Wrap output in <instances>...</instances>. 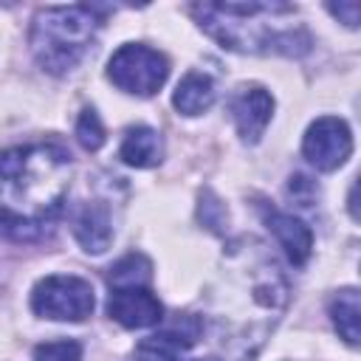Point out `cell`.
Returning a JSON list of instances; mask_svg holds the SVG:
<instances>
[{"label": "cell", "instance_id": "1", "mask_svg": "<svg viewBox=\"0 0 361 361\" xmlns=\"http://www.w3.org/2000/svg\"><path fill=\"white\" fill-rule=\"evenodd\" d=\"M68 169V152L56 144L0 152V231L20 243L39 240L62 209Z\"/></svg>", "mask_w": 361, "mask_h": 361}, {"label": "cell", "instance_id": "2", "mask_svg": "<svg viewBox=\"0 0 361 361\" xmlns=\"http://www.w3.org/2000/svg\"><path fill=\"white\" fill-rule=\"evenodd\" d=\"M189 11L228 51L282 56L310 51V34L296 23V8L288 3H197Z\"/></svg>", "mask_w": 361, "mask_h": 361}, {"label": "cell", "instance_id": "3", "mask_svg": "<svg viewBox=\"0 0 361 361\" xmlns=\"http://www.w3.org/2000/svg\"><path fill=\"white\" fill-rule=\"evenodd\" d=\"M99 28L93 6H48L39 8L31 25V51L48 73H65L90 48Z\"/></svg>", "mask_w": 361, "mask_h": 361}, {"label": "cell", "instance_id": "4", "mask_svg": "<svg viewBox=\"0 0 361 361\" xmlns=\"http://www.w3.org/2000/svg\"><path fill=\"white\" fill-rule=\"evenodd\" d=\"M93 305H96V296L90 282L71 274L39 279L31 293L34 313L54 322H82L93 313Z\"/></svg>", "mask_w": 361, "mask_h": 361}, {"label": "cell", "instance_id": "5", "mask_svg": "<svg viewBox=\"0 0 361 361\" xmlns=\"http://www.w3.org/2000/svg\"><path fill=\"white\" fill-rule=\"evenodd\" d=\"M107 76L116 87L135 93V96H152L169 76V62L164 54H158L149 45H121L107 65Z\"/></svg>", "mask_w": 361, "mask_h": 361}, {"label": "cell", "instance_id": "6", "mask_svg": "<svg viewBox=\"0 0 361 361\" xmlns=\"http://www.w3.org/2000/svg\"><path fill=\"white\" fill-rule=\"evenodd\" d=\"M302 152L305 158L322 169V172H330V169H338L350 152H353V135H350V127L336 118V116H324V118H316L307 133H305V141H302Z\"/></svg>", "mask_w": 361, "mask_h": 361}, {"label": "cell", "instance_id": "7", "mask_svg": "<svg viewBox=\"0 0 361 361\" xmlns=\"http://www.w3.org/2000/svg\"><path fill=\"white\" fill-rule=\"evenodd\" d=\"M203 333V322L195 316H180L172 327L147 336L138 347H135V358L138 361H192L189 358V347L200 338Z\"/></svg>", "mask_w": 361, "mask_h": 361}, {"label": "cell", "instance_id": "8", "mask_svg": "<svg viewBox=\"0 0 361 361\" xmlns=\"http://www.w3.org/2000/svg\"><path fill=\"white\" fill-rule=\"evenodd\" d=\"M107 313L116 319L121 327L138 330V327H152L164 319V305L152 296L147 288H113L107 299Z\"/></svg>", "mask_w": 361, "mask_h": 361}, {"label": "cell", "instance_id": "9", "mask_svg": "<svg viewBox=\"0 0 361 361\" xmlns=\"http://www.w3.org/2000/svg\"><path fill=\"white\" fill-rule=\"evenodd\" d=\"M231 118L237 124V133L243 135V141L254 144L259 141V135L265 133L271 113H274V99L268 90L262 87H243L234 99H231Z\"/></svg>", "mask_w": 361, "mask_h": 361}, {"label": "cell", "instance_id": "10", "mask_svg": "<svg viewBox=\"0 0 361 361\" xmlns=\"http://www.w3.org/2000/svg\"><path fill=\"white\" fill-rule=\"evenodd\" d=\"M265 223L274 231L276 243L285 248L288 259L293 265H305L307 257H310V251H313V234H310V228L299 217L285 214V212H265Z\"/></svg>", "mask_w": 361, "mask_h": 361}, {"label": "cell", "instance_id": "11", "mask_svg": "<svg viewBox=\"0 0 361 361\" xmlns=\"http://www.w3.org/2000/svg\"><path fill=\"white\" fill-rule=\"evenodd\" d=\"M73 234L85 251H93V254L107 251V245L113 240L107 206L104 203H85L73 217Z\"/></svg>", "mask_w": 361, "mask_h": 361}, {"label": "cell", "instance_id": "12", "mask_svg": "<svg viewBox=\"0 0 361 361\" xmlns=\"http://www.w3.org/2000/svg\"><path fill=\"white\" fill-rule=\"evenodd\" d=\"M118 155H121L124 164L138 166V169H147V166H155L164 158V141H161V135L152 127L138 124V127H130L127 130Z\"/></svg>", "mask_w": 361, "mask_h": 361}, {"label": "cell", "instance_id": "13", "mask_svg": "<svg viewBox=\"0 0 361 361\" xmlns=\"http://www.w3.org/2000/svg\"><path fill=\"white\" fill-rule=\"evenodd\" d=\"M214 102V85L206 73H197V71H189L178 87H175V96H172V104L178 113L183 116H197L203 110H209Z\"/></svg>", "mask_w": 361, "mask_h": 361}, {"label": "cell", "instance_id": "14", "mask_svg": "<svg viewBox=\"0 0 361 361\" xmlns=\"http://www.w3.org/2000/svg\"><path fill=\"white\" fill-rule=\"evenodd\" d=\"M330 316H333V324L338 330V336L355 347L358 338H361V307H358V290L355 288H344L338 290L333 299H330Z\"/></svg>", "mask_w": 361, "mask_h": 361}, {"label": "cell", "instance_id": "15", "mask_svg": "<svg viewBox=\"0 0 361 361\" xmlns=\"http://www.w3.org/2000/svg\"><path fill=\"white\" fill-rule=\"evenodd\" d=\"M152 276V265L144 254H127L110 268V285L113 288H144Z\"/></svg>", "mask_w": 361, "mask_h": 361}, {"label": "cell", "instance_id": "16", "mask_svg": "<svg viewBox=\"0 0 361 361\" xmlns=\"http://www.w3.org/2000/svg\"><path fill=\"white\" fill-rule=\"evenodd\" d=\"M34 361H82V344L73 338L45 341L34 350Z\"/></svg>", "mask_w": 361, "mask_h": 361}, {"label": "cell", "instance_id": "17", "mask_svg": "<svg viewBox=\"0 0 361 361\" xmlns=\"http://www.w3.org/2000/svg\"><path fill=\"white\" fill-rule=\"evenodd\" d=\"M76 138H79V144H82L85 149H90V152H96V149L104 144V127H102L96 110H82V116H79V121H76Z\"/></svg>", "mask_w": 361, "mask_h": 361}, {"label": "cell", "instance_id": "18", "mask_svg": "<svg viewBox=\"0 0 361 361\" xmlns=\"http://www.w3.org/2000/svg\"><path fill=\"white\" fill-rule=\"evenodd\" d=\"M333 17H344V25L355 28L358 25V3H338V6H327Z\"/></svg>", "mask_w": 361, "mask_h": 361}]
</instances>
